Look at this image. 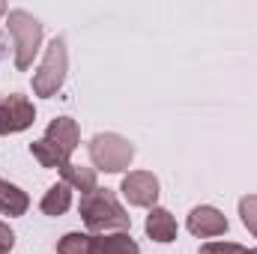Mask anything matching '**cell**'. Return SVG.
I'll return each mask as SVG.
<instances>
[{"instance_id": "d6986e66", "label": "cell", "mask_w": 257, "mask_h": 254, "mask_svg": "<svg viewBox=\"0 0 257 254\" xmlns=\"http://www.w3.org/2000/svg\"><path fill=\"white\" fill-rule=\"evenodd\" d=\"M245 254H257V248H251V251H245Z\"/></svg>"}, {"instance_id": "2e32d148", "label": "cell", "mask_w": 257, "mask_h": 254, "mask_svg": "<svg viewBox=\"0 0 257 254\" xmlns=\"http://www.w3.org/2000/svg\"><path fill=\"white\" fill-rule=\"evenodd\" d=\"M248 248H242L239 242H206L200 245V254H245Z\"/></svg>"}, {"instance_id": "5b68a950", "label": "cell", "mask_w": 257, "mask_h": 254, "mask_svg": "<svg viewBox=\"0 0 257 254\" xmlns=\"http://www.w3.org/2000/svg\"><path fill=\"white\" fill-rule=\"evenodd\" d=\"M66 72H69V51H66V39L57 36L48 51H45V60L39 66V72L33 75V93L36 96H54L66 81Z\"/></svg>"}, {"instance_id": "3957f363", "label": "cell", "mask_w": 257, "mask_h": 254, "mask_svg": "<svg viewBox=\"0 0 257 254\" xmlns=\"http://www.w3.org/2000/svg\"><path fill=\"white\" fill-rule=\"evenodd\" d=\"M6 27L15 39V66L21 72H27L33 66V57L39 54V45H42V24L30 12L12 9V12H6Z\"/></svg>"}, {"instance_id": "6da1fadb", "label": "cell", "mask_w": 257, "mask_h": 254, "mask_svg": "<svg viewBox=\"0 0 257 254\" xmlns=\"http://www.w3.org/2000/svg\"><path fill=\"white\" fill-rule=\"evenodd\" d=\"M78 150V123L72 117H57L51 120L42 141H33L30 144V153L33 159L42 165V168H63L69 165V156Z\"/></svg>"}, {"instance_id": "30bf717a", "label": "cell", "mask_w": 257, "mask_h": 254, "mask_svg": "<svg viewBox=\"0 0 257 254\" xmlns=\"http://www.w3.org/2000/svg\"><path fill=\"white\" fill-rule=\"evenodd\" d=\"M90 254H141V248L128 233H105L90 239Z\"/></svg>"}, {"instance_id": "7c38bea8", "label": "cell", "mask_w": 257, "mask_h": 254, "mask_svg": "<svg viewBox=\"0 0 257 254\" xmlns=\"http://www.w3.org/2000/svg\"><path fill=\"white\" fill-rule=\"evenodd\" d=\"M30 206V197L12 183H0V212L3 215H24Z\"/></svg>"}, {"instance_id": "52a82bcc", "label": "cell", "mask_w": 257, "mask_h": 254, "mask_svg": "<svg viewBox=\"0 0 257 254\" xmlns=\"http://www.w3.org/2000/svg\"><path fill=\"white\" fill-rule=\"evenodd\" d=\"M120 191L132 206H156L159 200V180L150 171H132L123 177Z\"/></svg>"}, {"instance_id": "ba28073f", "label": "cell", "mask_w": 257, "mask_h": 254, "mask_svg": "<svg viewBox=\"0 0 257 254\" xmlns=\"http://www.w3.org/2000/svg\"><path fill=\"white\" fill-rule=\"evenodd\" d=\"M189 230L194 236H200V239L221 236V233H227V218L215 206H194L189 212Z\"/></svg>"}, {"instance_id": "8fae6325", "label": "cell", "mask_w": 257, "mask_h": 254, "mask_svg": "<svg viewBox=\"0 0 257 254\" xmlns=\"http://www.w3.org/2000/svg\"><path fill=\"white\" fill-rule=\"evenodd\" d=\"M60 177H63L66 186H72V189L84 191V194H90V191H96V168H81V165H63L60 168Z\"/></svg>"}, {"instance_id": "8992f818", "label": "cell", "mask_w": 257, "mask_h": 254, "mask_svg": "<svg viewBox=\"0 0 257 254\" xmlns=\"http://www.w3.org/2000/svg\"><path fill=\"white\" fill-rule=\"evenodd\" d=\"M33 120H36V108L24 96L12 93L0 102V135L24 132L27 126H33Z\"/></svg>"}, {"instance_id": "ac0fdd59", "label": "cell", "mask_w": 257, "mask_h": 254, "mask_svg": "<svg viewBox=\"0 0 257 254\" xmlns=\"http://www.w3.org/2000/svg\"><path fill=\"white\" fill-rule=\"evenodd\" d=\"M3 12H6V6H3V3H0V15H3Z\"/></svg>"}, {"instance_id": "9c48e42d", "label": "cell", "mask_w": 257, "mask_h": 254, "mask_svg": "<svg viewBox=\"0 0 257 254\" xmlns=\"http://www.w3.org/2000/svg\"><path fill=\"white\" fill-rule=\"evenodd\" d=\"M144 230H147V236H150L153 242H174V239H177V221H174V215H171L168 209H162V206H153V209H150Z\"/></svg>"}, {"instance_id": "e0dca14e", "label": "cell", "mask_w": 257, "mask_h": 254, "mask_svg": "<svg viewBox=\"0 0 257 254\" xmlns=\"http://www.w3.org/2000/svg\"><path fill=\"white\" fill-rule=\"evenodd\" d=\"M12 245H15V233L0 221V254H6V251H12Z\"/></svg>"}, {"instance_id": "4fadbf2b", "label": "cell", "mask_w": 257, "mask_h": 254, "mask_svg": "<svg viewBox=\"0 0 257 254\" xmlns=\"http://www.w3.org/2000/svg\"><path fill=\"white\" fill-rule=\"evenodd\" d=\"M39 206H42L45 215H63L66 209L72 206V186H66V183L51 186V189L45 191V197H42Z\"/></svg>"}, {"instance_id": "5bb4252c", "label": "cell", "mask_w": 257, "mask_h": 254, "mask_svg": "<svg viewBox=\"0 0 257 254\" xmlns=\"http://www.w3.org/2000/svg\"><path fill=\"white\" fill-rule=\"evenodd\" d=\"M90 239L87 233H66L57 242V254H90Z\"/></svg>"}, {"instance_id": "9a60e30c", "label": "cell", "mask_w": 257, "mask_h": 254, "mask_svg": "<svg viewBox=\"0 0 257 254\" xmlns=\"http://www.w3.org/2000/svg\"><path fill=\"white\" fill-rule=\"evenodd\" d=\"M239 218H242V224L257 236V194H245L239 200Z\"/></svg>"}, {"instance_id": "277c9868", "label": "cell", "mask_w": 257, "mask_h": 254, "mask_svg": "<svg viewBox=\"0 0 257 254\" xmlns=\"http://www.w3.org/2000/svg\"><path fill=\"white\" fill-rule=\"evenodd\" d=\"M90 159L99 171L105 174H120L126 171L135 159V147L128 144L123 135H114V132H99L93 135L90 141Z\"/></svg>"}, {"instance_id": "7a4b0ae2", "label": "cell", "mask_w": 257, "mask_h": 254, "mask_svg": "<svg viewBox=\"0 0 257 254\" xmlns=\"http://www.w3.org/2000/svg\"><path fill=\"white\" fill-rule=\"evenodd\" d=\"M81 218L93 233H108V230L126 233L132 227V215L120 206V200L114 197L111 189H96L84 194L81 197Z\"/></svg>"}]
</instances>
